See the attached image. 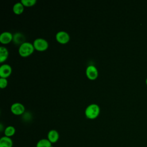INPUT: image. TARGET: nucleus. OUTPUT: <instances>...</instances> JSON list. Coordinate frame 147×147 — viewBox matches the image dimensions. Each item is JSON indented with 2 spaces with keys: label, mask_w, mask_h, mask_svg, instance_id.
I'll return each instance as SVG.
<instances>
[{
  "label": "nucleus",
  "mask_w": 147,
  "mask_h": 147,
  "mask_svg": "<svg viewBox=\"0 0 147 147\" xmlns=\"http://www.w3.org/2000/svg\"><path fill=\"white\" fill-rule=\"evenodd\" d=\"M33 44L30 42L25 41L19 46L18 53L22 57H25L32 54L34 51Z\"/></svg>",
  "instance_id": "1"
},
{
  "label": "nucleus",
  "mask_w": 147,
  "mask_h": 147,
  "mask_svg": "<svg viewBox=\"0 0 147 147\" xmlns=\"http://www.w3.org/2000/svg\"><path fill=\"white\" fill-rule=\"evenodd\" d=\"M100 113V107L95 103L89 105L85 109L84 114L86 117L90 119L97 118Z\"/></svg>",
  "instance_id": "2"
},
{
  "label": "nucleus",
  "mask_w": 147,
  "mask_h": 147,
  "mask_svg": "<svg viewBox=\"0 0 147 147\" xmlns=\"http://www.w3.org/2000/svg\"><path fill=\"white\" fill-rule=\"evenodd\" d=\"M34 48L36 50L38 51H46L49 46L48 42L44 38H37L33 42Z\"/></svg>",
  "instance_id": "3"
},
{
  "label": "nucleus",
  "mask_w": 147,
  "mask_h": 147,
  "mask_svg": "<svg viewBox=\"0 0 147 147\" xmlns=\"http://www.w3.org/2000/svg\"><path fill=\"white\" fill-rule=\"evenodd\" d=\"M55 37L57 41L61 44H67L70 40V36L69 34L67 32L63 30L59 31L57 32Z\"/></svg>",
  "instance_id": "4"
},
{
  "label": "nucleus",
  "mask_w": 147,
  "mask_h": 147,
  "mask_svg": "<svg viewBox=\"0 0 147 147\" xmlns=\"http://www.w3.org/2000/svg\"><path fill=\"white\" fill-rule=\"evenodd\" d=\"M86 75L90 80H95L98 76V71L96 67L93 65H88L86 69Z\"/></svg>",
  "instance_id": "5"
},
{
  "label": "nucleus",
  "mask_w": 147,
  "mask_h": 147,
  "mask_svg": "<svg viewBox=\"0 0 147 147\" xmlns=\"http://www.w3.org/2000/svg\"><path fill=\"white\" fill-rule=\"evenodd\" d=\"M10 110L13 114L16 115H22L24 113L25 108L23 104L19 102H16L11 105L10 107Z\"/></svg>",
  "instance_id": "6"
},
{
  "label": "nucleus",
  "mask_w": 147,
  "mask_h": 147,
  "mask_svg": "<svg viewBox=\"0 0 147 147\" xmlns=\"http://www.w3.org/2000/svg\"><path fill=\"white\" fill-rule=\"evenodd\" d=\"M12 69L11 66L7 64H2L0 67V76L1 78H6L11 74Z\"/></svg>",
  "instance_id": "7"
},
{
  "label": "nucleus",
  "mask_w": 147,
  "mask_h": 147,
  "mask_svg": "<svg viewBox=\"0 0 147 147\" xmlns=\"http://www.w3.org/2000/svg\"><path fill=\"white\" fill-rule=\"evenodd\" d=\"M13 35L10 32H3L0 35V42L3 44H7L13 41Z\"/></svg>",
  "instance_id": "8"
},
{
  "label": "nucleus",
  "mask_w": 147,
  "mask_h": 147,
  "mask_svg": "<svg viewBox=\"0 0 147 147\" xmlns=\"http://www.w3.org/2000/svg\"><path fill=\"white\" fill-rule=\"evenodd\" d=\"M59 134L58 131L55 129H52L49 131L47 135V139L52 143L54 144L57 142L59 139Z\"/></svg>",
  "instance_id": "9"
},
{
  "label": "nucleus",
  "mask_w": 147,
  "mask_h": 147,
  "mask_svg": "<svg viewBox=\"0 0 147 147\" xmlns=\"http://www.w3.org/2000/svg\"><path fill=\"white\" fill-rule=\"evenodd\" d=\"M25 38L24 34L20 32H16L13 34V41L16 44L21 45L22 43L25 42Z\"/></svg>",
  "instance_id": "10"
},
{
  "label": "nucleus",
  "mask_w": 147,
  "mask_h": 147,
  "mask_svg": "<svg viewBox=\"0 0 147 147\" xmlns=\"http://www.w3.org/2000/svg\"><path fill=\"white\" fill-rule=\"evenodd\" d=\"M13 144L10 137L3 136L0 139V147H13Z\"/></svg>",
  "instance_id": "11"
},
{
  "label": "nucleus",
  "mask_w": 147,
  "mask_h": 147,
  "mask_svg": "<svg viewBox=\"0 0 147 147\" xmlns=\"http://www.w3.org/2000/svg\"><path fill=\"white\" fill-rule=\"evenodd\" d=\"M24 10V6L21 2L16 3L13 6V12L17 15L21 14L23 13Z\"/></svg>",
  "instance_id": "12"
},
{
  "label": "nucleus",
  "mask_w": 147,
  "mask_h": 147,
  "mask_svg": "<svg viewBox=\"0 0 147 147\" xmlns=\"http://www.w3.org/2000/svg\"><path fill=\"white\" fill-rule=\"evenodd\" d=\"M9 51L7 49L1 46L0 47V62L3 63L5 61L8 57Z\"/></svg>",
  "instance_id": "13"
},
{
  "label": "nucleus",
  "mask_w": 147,
  "mask_h": 147,
  "mask_svg": "<svg viewBox=\"0 0 147 147\" xmlns=\"http://www.w3.org/2000/svg\"><path fill=\"white\" fill-rule=\"evenodd\" d=\"M52 144L46 138L40 140L36 144V147H52Z\"/></svg>",
  "instance_id": "14"
},
{
  "label": "nucleus",
  "mask_w": 147,
  "mask_h": 147,
  "mask_svg": "<svg viewBox=\"0 0 147 147\" xmlns=\"http://www.w3.org/2000/svg\"><path fill=\"white\" fill-rule=\"evenodd\" d=\"M16 133V129L13 126H8L5 127L4 130L5 136L11 137L14 135Z\"/></svg>",
  "instance_id": "15"
},
{
  "label": "nucleus",
  "mask_w": 147,
  "mask_h": 147,
  "mask_svg": "<svg viewBox=\"0 0 147 147\" xmlns=\"http://www.w3.org/2000/svg\"><path fill=\"white\" fill-rule=\"evenodd\" d=\"M21 2L24 6L30 7L36 4L37 2L36 0H21Z\"/></svg>",
  "instance_id": "16"
},
{
  "label": "nucleus",
  "mask_w": 147,
  "mask_h": 147,
  "mask_svg": "<svg viewBox=\"0 0 147 147\" xmlns=\"http://www.w3.org/2000/svg\"><path fill=\"white\" fill-rule=\"evenodd\" d=\"M7 85V80L6 78H0V87L1 88H5Z\"/></svg>",
  "instance_id": "17"
},
{
  "label": "nucleus",
  "mask_w": 147,
  "mask_h": 147,
  "mask_svg": "<svg viewBox=\"0 0 147 147\" xmlns=\"http://www.w3.org/2000/svg\"><path fill=\"white\" fill-rule=\"evenodd\" d=\"M0 127H1V131H2V129H3V126H2V124L1 123V125H0Z\"/></svg>",
  "instance_id": "18"
},
{
  "label": "nucleus",
  "mask_w": 147,
  "mask_h": 147,
  "mask_svg": "<svg viewBox=\"0 0 147 147\" xmlns=\"http://www.w3.org/2000/svg\"><path fill=\"white\" fill-rule=\"evenodd\" d=\"M145 83H146V84L147 85V78H146V80H145Z\"/></svg>",
  "instance_id": "19"
}]
</instances>
